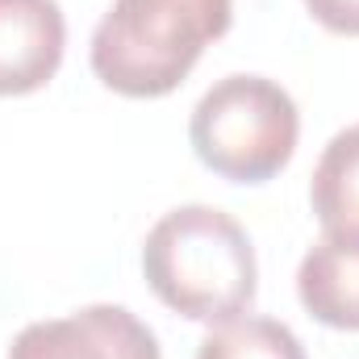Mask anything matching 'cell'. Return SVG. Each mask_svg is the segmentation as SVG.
Returning <instances> with one entry per match:
<instances>
[{
    "instance_id": "2",
    "label": "cell",
    "mask_w": 359,
    "mask_h": 359,
    "mask_svg": "<svg viewBox=\"0 0 359 359\" xmlns=\"http://www.w3.org/2000/svg\"><path fill=\"white\" fill-rule=\"evenodd\" d=\"M230 21L234 0H113L92 34V72L134 100L168 96Z\"/></svg>"
},
{
    "instance_id": "6",
    "label": "cell",
    "mask_w": 359,
    "mask_h": 359,
    "mask_svg": "<svg viewBox=\"0 0 359 359\" xmlns=\"http://www.w3.org/2000/svg\"><path fill=\"white\" fill-rule=\"evenodd\" d=\"M297 297L322 326L359 330V238L322 234L297 268Z\"/></svg>"
},
{
    "instance_id": "9",
    "label": "cell",
    "mask_w": 359,
    "mask_h": 359,
    "mask_svg": "<svg viewBox=\"0 0 359 359\" xmlns=\"http://www.w3.org/2000/svg\"><path fill=\"white\" fill-rule=\"evenodd\" d=\"M305 8H309L313 21L326 25L330 34L359 38V0H305Z\"/></svg>"
},
{
    "instance_id": "1",
    "label": "cell",
    "mask_w": 359,
    "mask_h": 359,
    "mask_svg": "<svg viewBox=\"0 0 359 359\" xmlns=\"http://www.w3.org/2000/svg\"><path fill=\"white\" fill-rule=\"evenodd\" d=\"M142 276L168 309L209 326L247 313L259 288L247 230L213 205L163 213L142 243Z\"/></svg>"
},
{
    "instance_id": "7",
    "label": "cell",
    "mask_w": 359,
    "mask_h": 359,
    "mask_svg": "<svg viewBox=\"0 0 359 359\" xmlns=\"http://www.w3.org/2000/svg\"><path fill=\"white\" fill-rule=\"evenodd\" d=\"M309 205L326 234L359 238V121L326 142L313 168Z\"/></svg>"
},
{
    "instance_id": "3",
    "label": "cell",
    "mask_w": 359,
    "mask_h": 359,
    "mask_svg": "<svg viewBox=\"0 0 359 359\" xmlns=\"http://www.w3.org/2000/svg\"><path fill=\"white\" fill-rule=\"evenodd\" d=\"M297 100L268 76H226L192 109L188 138L196 159L222 180L264 184L297 151Z\"/></svg>"
},
{
    "instance_id": "4",
    "label": "cell",
    "mask_w": 359,
    "mask_h": 359,
    "mask_svg": "<svg viewBox=\"0 0 359 359\" xmlns=\"http://www.w3.org/2000/svg\"><path fill=\"white\" fill-rule=\"evenodd\" d=\"M8 359H163L155 330L126 305H88L67 318L29 322Z\"/></svg>"
},
{
    "instance_id": "8",
    "label": "cell",
    "mask_w": 359,
    "mask_h": 359,
    "mask_svg": "<svg viewBox=\"0 0 359 359\" xmlns=\"http://www.w3.org/2000/svg\"><path fill=\"white\" fill-rule=\"evenodd\" d=\"M196 359H305V347L284 322L238 313L201 339Z\"/></svg>"
},
{
    "instance_id": "5",
    "label": "cell",
    "mask_w": 359,
    "mask_h": 359,
    "mask_svg": "<svg viewBox=\"0 0 359 359\" xmlns=\"http://www.w3.org/2000/svg\"><path fill=\"white\" fill-rule=\"evenodd\" d=\"M67 21L59 0H0V96L46 88L63 63Z\"/></svg>"
}]
</instances>
